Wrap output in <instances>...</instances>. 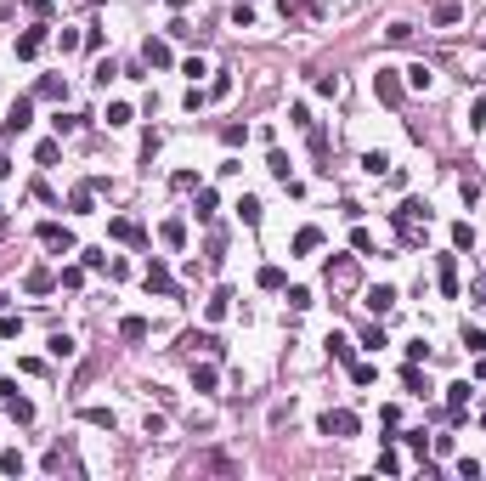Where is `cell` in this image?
Returning a JSON list of instances; mask_svg holds the SVG:
<instances>
[{"mask_svg":"<svg viewBox=\"0 0 486 481\" xmlns=\"http://www.w3.org/2000/svg\"><path fill=\"white\" fill-rule=\"evenodd\" d=\"M391 227H396V238H402L407 249H418V243H424V233H430V204L402 198V204L391 210Z\"/></svg>","mask_w":486,"mask_h":481,"instance_id":"1","label":"cell"},{"mask_svg":"<svg viewBox=\"0 0 486 481\" xmlns=\"http://www.w3.org/2000/svg\"><path fill=\"white\" fill-rule=\"evenodd\" d=\"M142 283H148V289H153V295H164V300H181V283H175V278H170V266H164L159 255H153V260H148V272H142Z\"/></svg>","mask_w":486,"mask_h":481,"instance_id":"2","label":"cell"},{"mask_svg":"<svg viewBox=\"0 0 486 481\" xmlns=\"http://www.w3.org/2000/svg\"><path fill=\"white\" fill-rule=\"evenodd\" d=\"M29 125H34V102H29V96H17V102H11V113L0 119V136H6V142H17Z\"/></svg>","mask_w":486,"mask_h":481,"instance_id":"3","label":"cell"},{"mask_svg":"<svg viewBox=\"0 0 486 481\" xmlns=\"http://www.w3.org/2000/svg\"><path fill=\"white\" fill-rule=\"evenodd\" d=\"M373 96H379L385 108H402V96H407L402 74H396V69H379V74H373Z\"/></svg>","mask_w":486,"mask_h":481,"instance_id":"4","label":"cell"},{"mask_svg":"<svg viewBox=\"0 0 486 481\" xmlns=\"http://www.w3.org/2000/svg\"><path fill=\"white\" fill-rule=\"evenodd\" d=\"M317 430H323V436H334V442H345V436H356V413H351V407H328Z\"/></svg>","mask_w":486,"mask_h":481,"instance_id":"5","label":"cell"},{"mask_svg":"<svg viewBox=\"0 0 486 481\" xmlns=\"http://www.w3.org/2000/svg\"><path fill=\"white\" fill-rule=\"evenodd\" d=\"M40 243H46V249H57V255H74V249H80L74 233H68L63 221H40Z\"/></svg>","mask_w":486,"mask_h":481,"instance_id":"6","label":"cell"},{"mask_svg":"<svg viewBox=\"0 0 486 481\" xmlns=\"http://www.w3.org/2000/svg\"><path fill=\"white\" fill-rule=\"evenodd\" d=\"M435 283H441L447 300H458V249L453 255H435Z\"/></svg>","mask_w":486,"mask_h":481,"instance_id":"7","label":"cell"},{"mask_svg":"<svg viewBox=\"0 0 486 481\" xmlns=\"http://www.w3.org/2000/svg\"><path fill=\"white\" fill-rule=\"evenodd\" d=\"M323 278L334 283V289H351V283H356V260H351V255H334V260L323 266Z\"/></svg>","mask_w":486,"mask_h":481,"instance_id":"8","label":"cell"},{"mask_svg":"<svg viewBox=\"0 0 486 481\" xmlns=\"http://www.w3.org/2000/svg\"><path fill=\"white\" fill-rule=\"evenodd\" d=\"M396 300H402V295H396V283H373V289H368V312H373V318L396 312Z\"/></svg>","mask_w":486,"mask_h":481,"instance_id":"9","label":"cell"},{"mask_svg":"<svg viewBox=\"0 0 486 481\" xmlns=\"http://www.w3.org/2000/svg\"><path fill=\"white\" fill-rule=\"evenodd\" d=\"M181 351H204V357H221V340H215L210 328H187V334H181Z\"/></svg>","mask_w":486,"mask_h":481,"instance_id":"10","label":"cell"},{"mask_svg":"<svg viewBox=\"0 0 486 481\" xmlns=\"http://www.w3.org/2000/svg\"><path fill=\"white\" fill-rule=\"evenodd\" d=\"M0 402H6V419H17V425H34V402H29V397H17V391H6Z\"/></svg>","mask_w":486,"mask_h":481,"instance_id":"11","label":"cell"},{"mask_svg":"<svg viewBox=\"0 0 486 481\" xmlns=\"http://www.w3.org/2000/svg\"><path fill=\"white\" fill-rule=\"evenodd\" d=\"M40 51H46V29H23V34H17V57L29 63V57H40Z\"/></svg>","mask_w":486,"mask_h":481,"instance_id":"12","label":"cell"},{"mask_svg":"<svg viewBox=\"0 0 486 481\" xmlns=\"http://www.w3.org/2000/svg\"><path fill=\"white\" fill-rule=\"evenodd\" d=\"M328 357L351 368V363H356V340H351V334H328Z\"/></svg>","mask_w":486,"mask_h":481,"instance_id":"13","label":"cell"},{"mask_svg":"<svg viewBox=\"0 0 486 481\" xmlns=\"http://www.w3.org/2000/svg\"><path fill=\"white\" fill-rule=\"evenodd\" d=\"M142 63H148V69H170L175 57H170V46H164V40H142Z\"/></svg>","mask_w":486,"mask_h":481,"instance_id":"14","label":"cell"},{"mask_svg":"<svg viewBox=\"0 0 486 481\" xmlns=\"http://www.w3.org/2000/svg\"><path fill=\"white\" fill-rule=\"evenodd\" d=\"M215 210H221L215 187H198V198H192V216H198V221H215Z\"/></svg>","mask_w":486,"mask_h":481,"instance_id":"15","label":"cell"},{"mask_svg":"<svg viewBox=\"0 0 486 481\" xmlns=\"http://www.w3.org/2000/svg\"><path fill=\"white\" fill-rule=\"evenodd\" d=\"M277 6H283L289 23H311V17H317V0H277Z\"/></svg>","mask_w":486,"mask_h":481,"instance_id":"16","label":"cell"},{"mask_svg":"<svg viewBox=\"0 0 486 481\" xmlns=\"http://www.w3.org/2000/svg\"><path fill=\"white\" fill-rule=\"evenodd\" d=\"M108 233H113L119 243H142V227H136L130 216H113V221H108Z\"/></svg>","mask_w":486,"mask_h":481,"instance_id":"17","label":"cell"},{"mask_svg":"<svg viewBox=\"0 0 486 481\" xmlns=\"http://www.w3.org/2000/svg\"><path fill=\"white\" fill-rule=\"evenodd\" d=\"M464 407H470V385L458 380V385H447V419H464Z\"/></svg>","mask_w":486,"mask_h":481,"instance_id":"18","label":"cell"},{"mask_svg":"<svg viewBox=\"0 0 486 481\" xmlns=\"http://www.w3.org/2000/svg\"><path fill=\"white\" fill-rule=\"evenodd\" d=\"M68 210H74V216H91V210H96V187H91V181L68 193Z\"/></svg>","mask_w":486,"mask_h":481,"instance_id":"19","label":"cell"},{"mask_svg":"<svg viewBox=\"0 0 486 481\" xmlns=\"http://www.w3.org/2000/svg\"><path fill=\"white\" fill-rule=\"evenodd\" d=\"M23 289H29V295H51V289H57V278H51L46 266H34V272L23 278Z\"/></svg>","mask_w":486,"mask_h":481,"instance_id":"20","label":"cell"},{"mask_svg":"<svg viewBox=\"0 0 486 481\" xmlns=\"http://www.w3.org/2000/svg\"><path fill=\"white\" fill-rule=\"evenodd\" d=\"M34 96H46V102H63V96H68V85H63V74H46V80L34 85Z\"/></svg>","mask_w":486,"mask_h":481,"instance_id":"21","label":"cell"},{"mask_svg":"<svg viewBox=\"0 0 486 481\" xmlns=\"http://www.w3.org/2000/svg\"><path fill=\"white\" fill-rule=\"evenodd\" d=\"M80 125H85V113H63V108L51 113V131H57V136H74Z\"/></svg>","mask_w":486,"mask_h":481,"instance_id":"22","label":"cell"},{"mask_svg":"<svg viewBox=\"0 0 486 481\" xmlns=\"http://www.w3.org/2000/svg\"><path fill=\"white\" fill-rule=\"evenodd\" d=\"M227 306H232V289H215V295H210V306H204V318L221 323V318H227Z\"/></svg>","mask_w":486,"mask_h":481,"instance_id":"23","label":"cell"},{"mask_svg":"<svg viewBox=\"0 0 486 481\" xmlns=\"http://www.w3.org/2000/svg\"><path fill=\"white\" fill-rule=\"evenodd\" d=\"M402 385L413 391V397H430V380L418 374V363H407V368H402Z\"/></svg>","mask_w":486,"mask_h":481,"instance_id":"24","label":"cell"},{"mask_svg":"<svg viewBox=\"0 0 486 481\" xmlns=\"http://www.w3.org/2000/svg\"><path fill=\"white\" fill-rule=\"evenodd\" d=\"M119 340H148V318H119Z\"/></svg>","mask_w":486,"mask_h":481,"instance_id":"25","label":"cell"},{"mask_svg":"<svg viewBox=\"0 0 486 481\" xmlns=\"http://www.w3.org/2000/svg\"><path fill=\"white\" fill-rule=\"evenodd\" d=\"M215 380H221V374H215L210 363H192V391H215Z\"/></svg>","mask_w":486,"mask_h":481,"instance_id":"26","label":"cell"},{"mask_svg":"<svg viewBox=\"0 0 486 481\" xmlns=\"http://www.w3.org/2000/svg\"><path fill=\"white\" fill-rule=\"evenodd\" d=\"M80 419H85V425H96V430H113V425H119V419H113V407H85Z\"/></svg>","mask_w":486,"mask_h":481,"instance_id":"27","label":"cell"},{"mask_svg":"<svg viewBox=\"0 0 486 481\" xmlns=\"http://www.w3.org/2000/svg\"><path fill=\"white\" fill-rule=\"evenodd\" d=\"M232 210L243 216V227H254V221H260V198H254V193H243V198L232 204Z\"/></svg>","mask_w":486,"mask_h":481,"instance_id":"28","label":"cell"},{"mask_svg":"<svg viewBox=\"0 0 486 481\" xmlns=\"http://www.w3.org/2000/svg\"><path fill=\"white\" fill-rule=\"evenodd\" d=\"M453 249H458V255L475 249V227H470V221H453Z\"/></svg>","mask_w":486,"mask_h":481,"instance_id":"29","label":"cell"},{"mask_svg":"<svg viewBox=\"0 0 486 481\" xmlns=\"http://www.w3.org/2000/svg\"><path fill=\"white\" fill-rule=\"evenodd\" d=\"M407 85H413V91H430V85H435L430 63H413V69H407Z\"/></svg>","mask_w":486,"mask_h":481,"instance_id":"30","label":"cell"},{"mask_svg":"<svg viewBox=\"0 0 486 481\" xmlns=\"http://www.w3.org/2000/svg\"><path fill=\"white\" fill-rule=\"evenodd\" d=\"M362 170H368V176H391V153H379V148L362 153Z\"/></svg>","mask_w":486,"mask_h":481,"instance_id":"31","label":"cell"},{"mask_svg":"<svg viewBox=\"0 0 486 481\" xmlns=\"http://www.w3.org/2000/svg\"><path fill=\"white\" fill-rule=\"evenodd\" d=\"M317 243H323V233H317V227H300V233H294V255H311Z\"/></svg>","mask_w":486,"mask_h":481,"instance_id":"32","label":"cell"},{"mask_svg":"<svg viewBox=\"0 0 486 481\" xmlns=\"http://www.w3.org/2000/svg\"><path fill=\"white\" fill-rule=\"evenodd\" d=\"M159 238H164V249H181V243H187V227H181V221H164Z\"/></svg>","mask_w":486,"mask_h":481,"instance_id":"33","label":"cell"},{"mask_svg":"<svg viewBox=\"0 0 486 481\" xmlns=\"http://www.w3.org/2000/svg\"><path fill=\"white\" fill-rule=\"evenodd\" d=\"M458 17H464V6H453V0H441V6L430 11V23H441V29H447V23H458Z\"/></svg>","mask_w":486,"mask_h":481,"instance_id":"34","label":"cell"},{"mask_svg":"<svg viewBox=\"0 0 486 481\" xmlns=\"http://www.w3.org/2000/svg\"><path fill=\"white\" fill-rule=\"evenodd\" d=\"M266 170H272L277 181H289V153H283V148H272V153H266Z\"/></svg>","mask_w":486,"mask_h":481,"instance_id":"35","label":"cell"},{"mask_svg":"<svg viewBox=\"0 0 486 481\" xmlns=\"http://www.w3.org/2000/svg\"><path fill=\"white\" fill-rule=\"evenodd\" d=\"M130 119H136L130 102H108V125H130Z\"/></svg>","mask_w":486,"mask_h":481,"instance_id":"36","label":"cell"},{"mask_svg":"<svg viewBox=\"0 0 486 481\" xmlns=\"http://www.w3.org/2000/svg\"><path fill=\"white\" fill-rule=\"evenodd\" d=\"M170 187H175V193H198V170H175Z\"/></svg>","mask_w":486,"mask_h":481,"instance_id":"37","label":"cell"},{"mask_svg":"<svg viewBox=\"0 0 486 481\" xmlns=\"http://www.w3.org/2000/svg\"><path fill=\"white\" fill-rule=\"evenodd\" d=\"M46 351H51V357H74V334H51Z\"/></svg>","mask_w":486,"mask_h":481,"instance_id":"38","label":"cell"},{"mask_svg":"<svg viewBox=\"0 0 486 481\" xmlns=\"http://www.w3.org/2000/svg\"><path fill=\"white\" fill-rule=\"evenodd\" d=\"M356 345H368V351H379V345H391V340H385V328L373 323V328H362V340H356Z\"/></svg>","mask_w":486,"mask_h":481,"instance_id":"39","label":"cell"},{"mask_svg":"<svg viewBox=\"0 0 486 481\" xmlns=\"http://www.w3.org/2000/svg\"><path fill=\"white\" fill-rule=\"evenodd\" d=\"M351 380H356V385H373L379 368H373V363H351Z\"/></svg>","mask_w":486,"mask_h":481,"instance_id":"40","label":"cell"},{"mask_svg":"<svg viewBox=\"0 0 486 481\" xmlns=\"http://www.w3.org/2000/svg\"><path fill=\"white\" fill-rule=\"evenodd\" d=\"M0 470H6V476H23V453L6 447V453H0Z\"/></svg>","mask_w":486,"mask_h":481,"instance_id":"41","label":"cell"},{"mask_svg":"<svg viewBox=\"0 0 486 481\" xmlns=\"http://www.w3.org/2000/svg\"><path fill=\"white\" fill-rule=\"evenodd\" d=\"M385 40H391V46H407V40H413V23H391Z\"/></svg>","mask_w":486,"mask_h":481,"instance_id":"42","label":"cell"},{"mask_svg":"<svg viewBox=\"0 0 486 481\" xmlns=\"http://www.w3.org/2000/svg\"><path fill=\"white\" fill-rule=\"evenodd\" d=\"M204 96H215V102H221V96H232V74H215V80H210V91H204Z\"/></svg>","mask_w":486,"mask_h":481,"instance_id":"43","label":"cell"},{"mask_svg":"<svg viewBox=\"0 0 486 481\" xmlns=\"http://www.w3.org/2000/svg\"><path fill=\"white\" fill-rule=\"evenodd\" d=\"M221 142H227V148H243V142H249V131H243V125H221Z\"/></svg>","mask_w":486,"mask_h":481,"instance_id":"44","label":"cell"},{"mask_svg":"<svg viewBox=\"0 0 486 481\" xmlns=\"http://www.w3.org/2000/svg\"><path fill=\"white\" fill-rule=\"evenodd\" d=\"M57 283H63V289H80V283H85V260H80V266H63Z\"/></svg>","mask_w":486,"mask_h":481,"instance_id":"45","label":"cell"},{"mask_svg":"<svg viewBox=\"0 0 486 481\" xmlns=\"http://www.w3.org/2000/svg\"><path fill=\"white\" fill-rule=\"evenodd\" d=\"M289 125H300V131H311V108H306V102H294V108H289Z\"/></svg>","mask_w":486,"mask_h":481,"instance_id":"46","label":"cell"},{"mask_svg":"<svg viewBox=\"0 0 486 481\" xmlns=\"http://www.w3.org/2000/svg\"><path fill=\"white\" fill-rule=\"evenodd\" d=\"M260 289H283V266H260Z\"/></svg>","mask_w":486,"mask_h":481,"instance_id":"47","label":"cell"},{"mask_svg":"<svg viewBox=\"0 0 486 481\" xmlns=\"http://www.w3.org/2000/svg\"><path fill=\"white\" fill-rule=\"evenodd\" d=\"M464 345H470V351L481 357V351H486V328H464Z\"/></svg>","mask_w":486,"mask_h":481,"instance_id":"48","label":"cell"},{"mask_svg":"<svg viewBox=\"0 0 486 481\" xmlns=\"http://www.w3.org/2000/svg\"><path fill=\"white\" fill-rule=\"evenodd\" d=\"M17 328H23V318H11V312H0V340H17Z\"/></svg>","mask_w":486,"mask_h":481,"instance_id":"49","label":"cell"},{"mask_svg":"<svg viewBox=\"0 0 486 481\" xmlns=\"http://www.w3.org/2000/svg\"><path fill=\"white\" fill-rule=\"evenodd\" d=\"M407 447H413L418 459H430V442H424V430H407Z\"/></svg>","mask_w":486,"mask_h":481,"instance_id":"50","label":"cell"},{"mask_svg":"<svg viewBox=\"0 0 486 481\" xmlns=\"http://www.w3.org/2000/svg\"><path fill=\"white\" fill-rule=\"evenodd\" d=\"M379 470H385V476H396V470H402V453H391V447H385V453H379Z\"/></svg>","mask_w":486,"mask_h":481,"instance_id":"51","label":"cell"},{"mask_svg":"<svg viewBox=\"0 0 486 481\" xmlns=\"http://www.w3.org/2000/svg\"><path fill=\"white\" fill-rule=\"evenodd\" d=\"M57 46H63V51H74V46H85V34H74V29H57Z\"/></svg>","mask_w":486,"mask_h":481,"instance_id":"52","label":"cell"},{"mask_svg":"<svg viewBox=\"0 0 486 481\" xmlns=\"http://www.w3.org/2000/svg\"><path fill=\"white\" fill-rule=\"evenodd\" d=\"M57 153H63L57 142H40V148H34V159H40V164H57Z\"/></svg>","mask_w":486,"mask_h":481,"instance_id":"53","label":"cell"},{"mask_svg":"<svg viewBox=\"0 0 486 481\" xmlns=\"http://www.w3.org/2000/svg\"><path fill=\"white\" fill-rule=\"evenodd\" d=\"M232 29H254V6H238L232 11Z\"/></svg>","mask_w":486,"mask_h":481,"instance_id":"54","label":"cell"},{"mask_svg":"<svg viewBox=\"0 0 486 481\" xmlns=\"http://www.w3.org/2000/svg\"><path fill=\"white\" fill-rule=\"evenodd\" d=\"M351 243H356V255H373V233H362V227H356V233H351Z\"/></svg>","mask_w":486,"mask_h":481,"instance_id":"55","label":"cell"},{"mask_svg":"<svg viewBox=\"0 0 486 481\" xmlns=\"http://www.w3.org/2000/svg\"><path fill=\"white\" fill-rule=\"evenodd\" d=\"M317 91L323 96H339V74H317Z\"/></svg>","mask_w":486,"mask_h":481,"instance_id":"56","label":"cell"},{"mask_svg":"<svg viewBox=\"0 0 486 481\" xmlns=\"http://www.w3.org/2000/svg\"><path fill=\"white\" fill-rule=\"evenodd\" d=\"M23 6H29L34 17H51V0H23Z\"/></svg>","mask_w":486,"mask_h":481,"instance_id":"57","label":"cell"},{"mask_svg":"<svg viewBox=\"0 0 486 481\" xmlns=\"http://www.w3.org/2000/svg\"><path fill=\"white\" fill-rule=\"evenodd\" d=\"M6 176H11V159H6V153H0V181H6Z\"/></svg>","mask_w":486,"mask_h":481,"instance_id":"58","label":"cell"},{"mask_svg":"<svg viewBox=\"0 0 486 481\" xmlns=\"http://www.w3.org/2000/svg\"><path fill=\"white\" fill-rule=\"evenodd\" d=\"M475 374H481V380H486V351H481V363H475Z\"/></svg>","mask_w":486,"mask_h":481,"instance_id":"59","label":"cell"},{"mask_svg":"<svg viewBox=\"0 0 486 481\" xmlns=\"http://www.w3.org/2000/svg\"><path fill=\"white\" fill-rule=\"evenodd\" d=\"M6 306H11V295H6V289H0V312H6Z\"/></svg>","mask_w":486,"mask_h":481,"instance_id":"60","label":"cell"},{"mask_svg":"<svg viewBox=\"0 0 486 481\" xmlns=\"http://www.w3.org/2000/svg\"><path fill=\"white\" fill-rule=\"evenodd\" d=\"M91 6H102V0H91Z\"/></svg>","mask_w":486,"mask_h":481,"instance_id":"61","label":"cell"}]
</instances>
